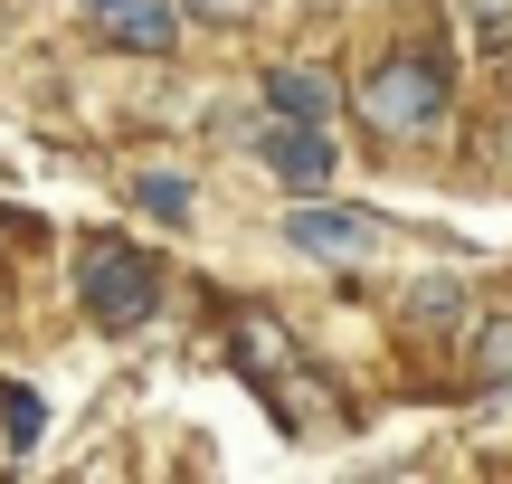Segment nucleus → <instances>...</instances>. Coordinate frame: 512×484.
Here are the masks:
<instances>
[{
  "instance_id": "obj_2",
  "label": "nucleus",
  "mask_w": 512,
  "mask_h": 484,
  "mask_svg": "<svg viewBox=\"0 0 512 484\" xmlns=\"http://www.w3.org/2000/svg\"><path fill=\"white\" fill-rule=\"evenodd\" d=\"M361 114L389 133V143H418V133H437V124H446V67H437L427 48L380 57V67L361 76Z\"/></svg>"
},
{
  "instance_id": "obj_8",
  "label": "nucleus",
  "mask_w": 512,
  "mask_h": 484,
  "mask_svg": "<svg viewBox=\"0 0 512 484\" xmlns=\"http://www.w3.org/2000/svg\"><path fill=\"white\" fill-rule=\"evenodd\" d=\"M133 200H143L152 219H171V228H190V181H181V171H143V181H133Z\"/></svg>"
},
{
  "instance_id": "obj_13",
  "label": "nucleus",
  "mask_w": 512,
  "mask_h": 484,
  "mask_svg": "<svg viewBox=\"0 0 512 484\" xmlns=\"http://www.w3.org/2000/svg\"><path fill=\"white\" fill-rule=\"evenodd\" d=\"M190 10H209V19H238V10H247V0H190Z\"/></svg>"
},
{
  "instance_id": "obj_3",
  "label": "nucleus",
  "mask_w": 512,
  "mask_h": 484,
  "mask_svg": "<svg viewBox=\"0 0 512 484\" xmlns=\"http://www.w3.org/2000/svg\"><path fill=\"white\" fill-rule=\"evenodd\" d=\"M285 238L304 247V257H323V266H361L370 247H380V219H370V209H294Z\"/></svg>"
},
{
  "instance_id": "obj_9",
  "label": "nucleus",
  "mask_w": 512,
  "mask_h": 484,
  "mask_svg": "<svg viewBox=\"0 0 512 484\" xmlns=\"http://www.w3.org/2000/svg\"><path fill=\"white\" fill-rule=\"evenodd\" d=\"M475 371L484 380H512V314H484L475 323Z\"/></svg>"
},
{
  "instance_id": "obj_5",
  "label": "nucleus",
  "mask_w": 512,
  "mask_h": 484,
  "mask_svg": "<svg viewBox=\"0 0 512 484\" xmlns=\"http://www.w3.org/2000/svg\"><path fill=\"white\" fill-rule=\"evenodd\" d=\"M266 105H275V124H313V133H323L332 114H342V86H332L323 67H275L266 76Z\"/></svg>"
},
{
  "instance_id": "obj_7",
  "label": "nucleus",
  "mask_w": 512,
  "mask_h": 484,
  "mask_svg": "<svg viewBox=\"0 0 512 484\" xmlns=\"http://www.w3.org/2000/svg\"><path fill=\"white\" fill-rule=\"evenodd\" d=\"M238 361H247L256 390H275V380L304 371V361H294V342H285V323H266V314H238Z\"/></svg>"
},
{
  "instance_id": "obj_4",
  "label": "nucleus",
  "mask_w": 512,
  "mask_h": 484,
  "mask_svg": "<svg viewBox=\"0 0 512 484\" xmlns=\"http://www.w3.org/2000/svg\"><path fill=\"white\" fill-rule=\"evenodd\" d=\"M256 152H266V171H275V181H294V190H323L332 171H342V143H332V133L275 124V114H266V133H256Z\"/></svg>"
},
{
  "instance_id": "obj_12",
  "label": "nucleus",
  "mask_w": 512,
  "mask_h": 484,
  "mask_svg": "<svg viewBox=\"0 0 512 484\" xmlns=\"http://www.w3.org/2000/svg\"><path fill=\"white\" fill-rule=\"evenodd\" d=\"M408 314H427V323H446V314H456V285H446V276H437V285H418V295H408Z\"/></svg>"
},
{
  "instance_id": "obj_1",
  "label": "nucleus",
  "mask_w": 512,
  "mask_h": 484,
  "mask_svg": "<svg viewBox=\"0 0 512 484\" xmlns=\"http://www.w3.org/2000/svg\"><path fill=\"white\" fill-rule=\"evenodd\" d=\"M76 295H86V323H105V333H143L152 304H162V266H152L143 247H124V238H86V257H76Z\"/></svg>"
},
{
  "instance_id": "obj_6",
  "label": "nucleus",
  "mask_w": 512,
  "mask_h": 484,
  "mask_svg": "<svg viewBox=\"0 0 512 484\" xmlns=\"http://www.w3.org/2000/svg\"><path fill=\"white\" fill-rule=\"evenodd\" d=\"M171 10H181V0H86V19L95 29L114 38V48H171Z\"/></svg>"
},
{
  "instance_id": "obj_10",
  "label": "nucleus",
  "mask_w": 512,
  "mask_h": 484,
  "mask_svg": "<svg viewBox=\"0 0 512 484\" xmlns=\"http://www.w3.org/2000/svg\"><path fill=\"white\" fill-rule=\"evenodd\" d=\"M456 10H465V29H475V38L512 48V0H456Z\"/></svg>"
},
{
  "instance_id": "obj_11",
  "label": "nucleus",
  "mask_w": 512,
  "mask_h": 484,
  "mask_svg": "<svg viewBox=\"0 0 512 484\" xmlns=\"http://www.w3.org/2000/svg\"><path fill=\"white\" fill-rule=\"evenodd\" d=\"M0 418H10V437H19V447H29V437L48 428V409H38L29 390H0Z\"/></svg>"
}]
</instances>
